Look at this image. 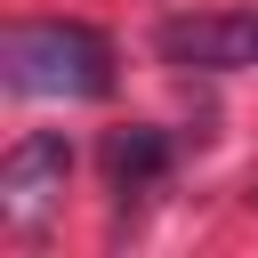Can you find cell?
<instances>
[{
    "label": "cell",
    "mask_w": 258,
    "mask_h": 258,
    "mask_svg": "<svg viewBox=\"0 0 258 258\" xmlns=\"http://www.w3.org/2000/svg\"><path fill=\"white\" fill-rule=\"evenodd\" d=\"M8 97H113V40L81 16H16L0 40Z\"/></svg>",
    "instance_id": "cell-1"
},
{
    "label": "cell",
    "mask_w": 258,
    "mask_h": 258,
    "mask_svg": "<svg viewBox=\"0 0 258 258\" xmlns=\"http://www.w3.org/2000/svg\"><path fill=\"white\" fill-rule=\"evenodd\" d=\"M153 56L177 73H242L258 64V8H177L153 24Z\"/></svg>",
    "instance_id": "cell-2"
},
{
    "label": "cell",
    "mask_w": 258,
    "mask_h": 258,
    "mask_svg": "<svg viewBox=\"0 0 258 258\" xmlns=\"http://www.w3.org/2000/svg\"><path fill=\"white\" fill-rule=\"evenodd\" d=\"M64 177H73V145H64L56 129L16 137L8 161H0V226H8V234H32V226L64 202Z\"/></svg>",
    "instance_id": "cell-3"
},
{
    "label": "cell",
    "mask_w": 258,
    "mask_h": 258,
    "mask_svg": "<svg viewBox=\"0 0 258 258\" xmlns=\"http://www.w3.org/2000/svg\"><path fill=\"white\" fill-rule=\"evenodd\" d=\"M169 153H177V137H169V129L129 121V129H113V137H105V177H113L121 194H145V185L169 169Z\"/></svg>",
    "instance_id": "cell-4"
}]
</instances>
